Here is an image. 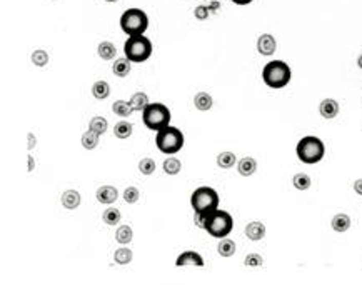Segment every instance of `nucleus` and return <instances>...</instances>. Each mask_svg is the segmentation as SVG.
Here are the masks:
<instances>
[{"label":"nucleus","instance_id":"obj_1","mask_svg":"<svg viewBox=\"0 0 362 285\" xmlns=\"http://www.w3.org/2000/svg\"><path fill=\"white\" fill-rule=\"evenodd\" d=\"M297 158L306 165H316L326 155V145L316 135H306L297 142L296 147Z\"/></svg>","mask_w":362,"mask_h":285},{"label":"nucleus","instance_id":"obj_2","mask_svg":"<svg viewBox=\"0 0 362 285\" xmlns=\"http://www.w3.org/2000/svg\"><path fill=\"white\" fill-rule=\"evenodd\" d=\"M292 78V70L284 60H271L262 69V80L269 89H284Z\"/></svg>","mask_w":362,"mask_h":285},{"label":"nucleus","instance_id":"obj_3","mask_svg":"<svg viewBox=\"0 0 362 285\" xmlns=\"http://www.w3.org/2000/svg\"><path fill=\"white\" fill-rule=\"evenodd\" d=\"M234 229V218L229 212L216 209L212 214L207 215L204 230L214 238H224L232 232Z\"/></svg>","mask_w":362,"mask_h":285},{"label":"nucleus","instance_id":"obj_4","mask_svg":"<svg viewBox=\"0 0 362 285\" xmlns=\"http://www.w3.org/2000/svg\"><path fill=\"white\" fill-rule=\"evenodd\" d=\"M170 110L164 104H149L142 112V122L149 130L159 132L170 125Z\"/></svg>","mask_w":362,"mask_h":285},{"label":"nucleus","instance_id":"obj_5","mask_svg":"<svg viewBox=\"0 0 362 285\" xmlns=\"http://www.w3.org/2000/svg\"><path fill=\"white\" fill-rule=\"evenodd\" d=\"M184 134L182 130H179L177 127H165L162 130L157 132V137H156V145L159 152H162L165 155H174L177 152L182 150L184 147Z\"/></svg>","mask_w":362,"mask_h":285},{"label":"nucleus","instance_id":"obj_6","mask_svg":"<svg viewBox=\"0 0 362 285\" xmlns=\"http://www.w3.org/2000/svg\"><path fill=\"white\" fill-rule=\"evenodd\" d=\"M120 29L127 35H144V32L149 29V15L142 9H127L120 17Z\"/></svg>","mask_w":362,"mask_h":285},{"label":"nucleus","instance_id":"obj_7","mask_svg":"<svg viewBox=\"0 0 362 285\" xmlns=\"http://www.w3.org/2000/svg\"><path fill=\"white\" fill-rule=\"evenodd\" d=\"M124 54L134 64L145 62L152 55V42L145 35H132L124 44Z\"/></svg>","mask_w":362,"mask_h":285},{"label":"nucleus","instance_id":"obj_8","mask_svg":"<svg viewBox=\"0 0 362 285\" xmlns=\"http://www.w3.org/2000/svg\"><path fill=\"white\" fill-rule=\"evenodd\" d=\"M190 205L194 212L209 215L214 210L219 209V194L212 187H197L190 197Z\"/></svg>","mask_w":362,"mask_h":285},{"label":"nucleus","instance_id":"obj_9","mask_svg":"<svg viewBox=\"0 0 362 285\" xmlns=\"http://www.w3.org/2000/svg\"><path fill=\"white\" fill-rule=\"evenodd\" d=\"M277 50V40L272 34H262L257 38V52L264 57H272Z\"/></svg>","mask_w":362,"mask_h":285},{"label":"nucleus","instance_id":"obj_10","mask_svg":"<svg viewBox=\"0 0 362 285\" xmlns=\"http://www.w3.org/2000/svg\"><path fill=\"white\" fill-rule=\"evenodd\" d=\"M177 267H185V265H194V267H204V258L199 252H194V250H185L182 252L177 260H176Z\"/></svg>","mask_w":362,"mask_h":285},{"label":"nucleus","instance_id":"obj_11","mask_svg":"<svg viewBox=\"0 0 362 285\" xmlns=\"http://www.w3.org/2000/svg\"><path fill=\"white\" fill-rule=\"evenodd\" d=\"M339 112H340L339 102L334 100V98H324V100L319 104V114L320 117H324L326 120L336 118L339 115Z\"/></svg>","mask_w":362,"mask_h":285},{"label":"nucleus","instance_id":"obj_12","mask_svg":"<svg viewBox=\"0 0 362 285\" xmlns=\"http://www.w3.org/2000/svg\"><path fill=\"white\" fill-rule=\"evenodd\" d=\"M96 197L100 203L104 205H110L117 200L119 197V190L116 187H112V185H102V187H99L97 192H96Z\"/></svg>","mask_w":362,"mask_h":285},{"label":"nucleus","instance_id":"obj_13","mask_svg":"<svg viewBox=\"0 0 362 285\" xmlns=\"http://www.w3.org/2000/svg\"><path fill=\"white\" fill-rule=\"evenodd\" d=\"M245 237L249 238V240H254V242L262 240V238L265 237V225L262 222H251V223H247Z\"/></svg>","mask_w":362,"mask_h":285},{"label":"nucleus","instance_id":"obj_14","mask_svg":"<svg viewBox=\"0 0 362 285\" xmlns=\"http://www.w3.org/2000/svg\"><path fill=\"white\" fill-rule=\"evenodd\" d=\"M237 170L242 177H251L257 170V160L252 157H244L237 162Z\"/></svg>","mask_w":362,"mask_h":285},{"label":"nucleus","instance_id":"obj_15","mask_svg":"<svg viewBox=\"0 0 362 285\" xmlns=\"http://www.w3.org/2000/svg\"><path fill=\"white\" fill-rule=\"evenodd\" d=\"M331 227L337 234H344L351 229V217L347 214H336L331 220Z\"/></svg>","mask_w":362,"mask_h":285},{"label":"nucleus","instance_id":"obj_16","mask_svg":"<svg viewBox=\"0 0 362 285\" xmlns=\"http://www.w3.org/2000/svg\"><path fill=\"white\" fill-rule=\"evenodd\" d=\"M62 205L67 209V210H75L79 205H80V200H82V197L77 190H65L62 194Z\"/></svg>","mask_w":362,"mask_h":285},{"label":"nucleus","instance_id":"obj_17","mask_svg":"<svg viewBox=\"0 0 362 285\" xmlns=\"http://www.w3.org/2000/svg\"><path fill=\"white\" fill-rule=\"evenodd\" d=\"M97 54H99L100 58H102V60H112V58H116V55H117V49L112 42L104 40V42L99 44Z\"/></svg>","mask_w":362,"mask_h":285},{"label":"nucleus","instance_id":"obj_18","mask_svg":"<svg viewBox=\"0 0 362 285\" xmlns=\"http://www.w3.org/2000/svg\"><path fill=\"white\" fill-rule=\"evenodd\" d=\"M130 60L127 57H124V58H117L116 62H113V67H112V70H113V75L116 77H120V78H124V77H127L130 74Z\"/></svg>","mask_w":362,"mask_h":285},{"label":"nucleus","instance_id":"obj_19","mask_svg":"<svg viewBox=\"0 0 362 285\" xmlns=\"http://www.w3.org/2000/svg\"><path fill=\"white\" fill-rule=\"evenodd\" d=\"M236 249H237L236 247V242L231 240V238H227V237L220 238V242L217 245L219 255L220 257H225V258H229V257H232L234 254H236Z\"/></svg>","mask_w":362,"mask_h":285},{"label":"nucleus","instance_id":"obj_20","mask_svg":"<svg viewBox=\"0 0 362 285\" xmlns=\"http://www.w3.org/2000/svg\"><path fill=\"white\" fill-rule=\"evenodd\" d=\"M212 97L211 94H207V92H199V94H196V97H194V105H196V109L199 110H202V112H207L209 109H212Z\"/></svg>","mask_w":362,"mask_h":285},{"label":"nucleus","instance_id":"obj_21","mask_svg":"<svg viewBox=\"0 0 362 285\" xmlns=\"http://www.w3.org/2000/svg\"><path fill=\"white\" fill-rule=\"evenodd\" d=\"M92 94L97 100H105V98L110 95V85L105 80H97L92 85Z\"/></svg>","mask_w":362,"mask_h":285},{"label":"nucleus","instance_id":"obj_22","mask_svg":"<svg viewBox=\"0 0 362 285\" xmlns=\"http://www.w3.org/2000/svg\"><path fill=\"white\" fill-rule=\"evenodd\" d=\"M130 105H132V109L136 110V112H144V109L149 105V97H147V94H144V92H136L132 97H130Z\"/></svg>","mask_w":362,"mask_h":285},{"label":"nucleus","instance_id":"obj_23","mask_svg":"<svg viewBox=\"0 0 362 285\" xmlns=\"http://www.w3.org/2000/svg\"><path fill=\"white\" fill-rule=\"evenodd\" d=\"M99 134L97 132H93V130H85L84 134H82V147L85 150H93L99 145Z\"/></svg>","mask_w":362,"mask_h":285},{"label":"nucleus","instance_id":"obj_24","mask_svg":"<svg viewBox=\"0 0 362 285\" xmlns=\"http://www.w3.org/2000/svg\"><path fill=\"white\" fill-rule=\"evenodd\" d=\"M132 130H134V127L130 122L120 120L119 124H116V127H113V135H116L117 138L125 140V138H129L132 135Z\"/></svg>","mask_w":362,"mask_h":285},{"label":"nucleus","instance_id":"obj_25","mask_svg":"<svg viewBox=\"0 0 362 285\" xmlns=\"http://www.w3.org/2000/svg\"><path fill=\"white\" fill-rule=\"evenodd\" d=\"M292 185L296 187L297 190L300 192H304L307 189H311V185H312V180H311V177L304 174V172H299V174H296L292 177Z\"/></svg>","mask_w":362,"mask_h":285},{"label":"nucleus","instance_id":"obj_26","mask_svg":"<svg viewBox=\"0 0 362 285\" xmlns=\"http://www.w3.org/2000/svg\"><path fill=\"white\" fill-rule=\"evenodd\" d=\"M102 220L104 223L107 225H117L120 220H122V214H120V210L116 209V207H109V209H105L104 210V214H102Z\"/></svg>","mask_w":362,"mask_h":285},{"label":"nucleus","instance_id":"obj_27","mask_svg":"<svg viewBox=\"0 0 362 285\" xmlns=\"http://www.w3.org/2000/svg\"><path fill=\"white\" fill-rule=\"evenodd\" d=\"M112 110H113V114L119 115V117H122V118L129 117L134 112L130 102H125V100H116V102L112 104Z\"/></svg>","mask_w":362,"mask_h":285},{"label":"nucleus","instance_id":"obj_28","mask_svg":"<svg viewBox=\"0 0 362 285\" xmlns=\"http://www.w3.org/2000/svg\"><path fill=\"white\" fill-rule=\"evenodd\" d=\"M162 167H164V172L167 175H177L180 172V169H182V162H180L179 158H176V157H169V158H165L164 160Z\"/></svg>","mask_w":362,"mask_h":285},{"label":"nucleus","instance_id":"obj_29","mask_svg":"<svg viewBox=\"0 0 362 285\" xmlns=\"http://www.w3.org/2000/svg\"><path fill=\"white\" fill-rule=\"evenodd\" d=\"M132 237H134V232H132V229H130V225H120V227L117 229V232H116V240H117L120 245L130 243Z\"/></svg>","mask_w":362,"mask_h":285},{"label":"nucleus","instance_id":"obj_30","mask_svg":"<svg viewBox=\"0 0 362 285\" xmlns=\"http://www.w3.org/2000/svg\"><path fill=\"white\" fill-rule=\"evenodd\" d=\"M236 162V154H232V152H222V154L217 155V165L220 169H232Z\"/></svg>","mask_w":362,"mask_h":285},{"label":"nucleus","instance_id":"obj_31","mask_svg":"<svg viewBox=\"0 0 362 285\" xmlns=\"http://www.w3.org/2000/svg\"><path fill=\"white\" fill-rule=\"evenodd\" d=\"M89 129H90V130H93V132H97L99 135H104L105 132H107V129H109V122H107V118H105V117L97 115V117H93L92 120H90Z\"/></svg>","mask_w":362,"mask_h":285},{"label":"nucleus","instance_id":"obj_32","mask_svg":"<svg viewBox=\"0 0 362 285\" xmlns=\"http://www.w3.org/2000/svg\"><path fill=\"white\" fill-rule=\"evenodd\" d=\"M132 257H134V254L130 249L120 247L116 250V254H113V260H116V263H119V265H127L132 262Z\"/></svg>","mask_w":362,"mask_h":285},{"label":"nucleus","instance_id":"obj_33","mask_svg":"<svg viewBox=\"0 0 362 285\" xmlns=\"http://www.w3.org/2000/svg\"><path fill=\"white\" fill-rule=\"evenodd\" d=\"M30 58H32V64L37 65V67H45V65L49 64V54H47L45 50H35Z\"/></svg>","mask_w":362,"mask_h":285},{"label":"nucleus","instance_id":"obj_34","mask_svg":"<svg viewBox=\"0 0 362 285\" xmlns=\"http://www.w3.org/2000/svg\"><path fill=\"white\" fill-rule=\"evenodd\" d=\"M139 170H140V174L150 175V174L156 172V162H154L152 158L145 157V158H142V160L139 162Z\"/></svg>","mask_w":362,"mask_h":285},{"label":"nucleus","instance_id":"obj_35","mask_svg":"<svg viewBox=\"0 0 362 285\" xmlns=\"http://www.w3.org/2000/svg\"><path fill=\"white\" fill-rule=\"evenodd\" d=\"M139 197H140V192L137 187H127L124 190V200L127 203H136L139 200Z\"/></svg>","mask_w":362,"mask_h":285},{"label":"nucleus","instance_id":"obj_36","mask_svg":"<svg viewBox=\"0 0 362 285\" xmlns=\"http://www.w3.org/2000/svg\"><path fill=\"white\" fill-rule=\"evenodd\" d=\"M244 263L247 265V267H260V265L264 263V258H262V255H259V254H249L245 257Z\"/></svg>","mask_w":362,"mask_h":285},{"label":"nucleus","instance_id":"obj_37","mask_svg":"<svg viewBox=\"0 0 362 285\" xmlns=\"http://www.w3.org/2000/svg\"><path fill=\"white\" fill-rule=\"evenodd\" d=\"M194 15H196L197 21H205V18H209L211 15V7H207V5H199L194 10Z\"/></svg>","mask_w":362,"mask_h":285},{"label":"nucleus","instance_id":"obj_38","mask_svg":"<svg viewBox=\"0 0 362 285\" xmlns=\"http://www.w3.org/2000/svg\"><path fill=\"white\" fill-rule=\"evenodd\" d=\"M205 218H207V215H205V214H200V212H194V223H196V227L204 229V225H205Z\"/></svg>","mask_w":362,"mask_h":285},{"label":"nucleus","instance_id":"obj_39","mask_svg":"<svg viewBox=\"0 0 362 285\" xmlns=\"http://www.w3.org/2000/svg\"><path fill=\"white\" fill-rule=\"evenodd\" d=\"M354 192L362 197V178H357V180L354 182Z\"/></svg>","mask_w":362,"mask_h":285},{"label":"nucleus","instance_id":"obj_40","mask_svg":"<svg viewBox=\"0 0 362 285\" xmlns=\"http://www.w3.org/2000/svg\"><path fill=\"white\" fill-rule=\"evenodd\" d=\"M231 2H234L236 5H249L254 0H231Z\"/></svg>","mask_w":362,"mask_h":285},{"label":"nucleus","instance_id":"obj_41","mask_svg":"<svg viewBox=\"0 0 362 285\" xmlns=\"http://www.w3.org/2000/svg\"><path fill=\"white\" fill-rule=\"evenodd\" d=\"M357 67L362 70V54H360V55H359V58H357Z\"/></svg>","mask_w":362,"mask_h":285},{"label":"nucleus","instance_id":"obj_42","mask_svg":"<svg viewBox=\"0 0 362 285\" xmlns=\"http://www.w3.org/2000/svg\"><path fill=\"white\" fill-rule=\"evenodd\" d=\"M29 162H30V165H29V170H32V169H33V158H32V157H29Z\"/></svg>","mask_w":362,"mask_h":285},{"label":"nucleus","instance_id":"obj_43","mask_svg":"<svg viewBox=\"0 0 362 285\" xmlns=\"http://www.w3.org/2000/svg\"><path fill=\"white\" fill-rule=\"evenodd\" d=\"M105 2H109V4H116V2H119V0H105Z\"/></svg>","mask_w":362,"mask_h":285}]
</instances>
